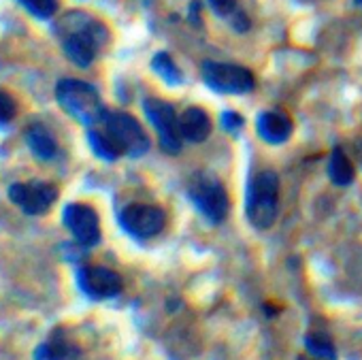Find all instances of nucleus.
Listing matches in <instances>:
<instances>
[{
    "label": "nucleus",
    "mask_w": 362,
    "mask_h": 360,
    "mask_svg": "<svg viewBox=\"0 0 362 360\" xmlns=\"http://www.w3.org/2000/svg\"><path fill=\"white\" fill-rule=\"evenodd\" d=\"M56 33L60 35L66 58L81 69H88L94 62L98 50L105 45L109 37L107 28L100 22L81 11L66 13L56 24Z\"/></svg>",
    "instance_id": "nucleus-1"
},
{
    "label": "nucleus",
    "mask_w": 362,
    "mask_h": 360,
    "mask_svg": "<svg viewBox=\"0 0 362 360\" xmlns=\"http://www.w3.org/2000/svg\"><path fill=\"white\" fill-rule=\"evenodd\" d=\"M56 98L60 107L77 122L86 126H94L103 120L105 107L98 90L81 79H62L56 86Z\"/></svg>",
    "instance_id": "nucleus-2"
},
{
    "label": "nucleus",
    "mask_w": 362,
    "mask_h": 360,
    "mask_svg": "<svg viewBox=\"0 0 362 360\" xmlns=\"http://www.w3.org/2000/svg\"><path fill=\"white\" fill-rule=\"evenodd\" d=\"M277 194H279V177L275 170H260L250 184L245 214L254 228L267 231L277 220Z\"/></svg>",
    "instance_id": "nucleus-3"
},
{
    "label": "nucleus",
    "mask_w": 362,
    "mask_h": 360,
    "mask_svg": "<svg viewBox=\"0 0 362 360\" xmlns=\"http://www.w3.org/2000/svg\"><path fill=\"white\" fill-rule=\"evenodd\" d=\"M188 197L197 209L214 224H220L228 216V192L220 179L207 170H197L188 182Z\"/></svg>",
    "instance_id": "nucleus-4"
},
{
    "label": "nucleus",
    "mask_w": 362,
    "mask_h": 360,
    "mask_svg": "<svg viewBox=\"0 0 362 360\" xmlns=\"http://www.w3.org/2000/svg\"><path fill=\"white\" fill-rule=\"evenodd\" d=\"M103 128L111 134V139L119 145V149L126 156L139 158L143 153H147L149 149V137L143 130V126L124 111H105L103 120H100Z\"/></svg>",
    "instance_id": "nucleus-5"
},
{
    "label": "nucleus",
    "mask_w": 362,
    "mask_h": 360,
    "mask_svg": "<svg viewBox=\"0 0 362 360\" xmlns=\"http://www.w3.org/2000/svg\"><path fill=\"white\" fill-rule=\"evenodd\" d=\"M203 81L220 94H247L254 90L256 81L252 71L239 64H224L207 60L203 62Z\"/></svg>",
    "instance_id": "nucleus-6"
},
{
    "label": "nucleus",
    "mask_w": 362,
    "mask_h": 360,
    "mask_svg": "<svg viewBox=\"0 0 362 360\" xmlns=\"http://www.w3.org/2000/svg\"><path fill=\"white\" fill-rule=\"evenodd\" d=\"M143 111L151 126L158 132V141L164 153H179L181 151V132H179V117L175 115V107L160 98H145Z\"/></svg>",
    "instance_id": "nucleus-7"
},
{
    "label": "nucleus",
    "mask_w": 362,
    "mask_h": 360,
    "mask_svg": "<svg viewBox=\"0 0 362 360\" xmlns=\"http://www.w3.org/2000/svg\"><path fill=\"white\" fill-rule=\"evenodd\" d=\"M119 224L128 235L136 239H149L156 237L166 226V216L156 205L134 203L119 214Z\"/></svg>",
    "instance_id": "nucleus-8"
},
{
    "label": "nucleus",
    "mask_w": 362,
    "mask_h": 360,
    "mask_svg": "<svg viewBox=\"0 0 362 360\" xmlns=\"http://www.w3.org/2000/svg\"><path fill=\"white\" fill-rule=\"evenodd\" d=\"M62 220L79 245L94 248L100 241V220H98V214L90 205H83V203L66 205Z\"/></svg>",
    "instance_id": "nucleus-9"
},
{
    "label": "nucleus",
    "mask_w": 362,
    "mask_h": 360,
    "mask_svg": "<svg viewBox=\"0 0 362 360\" xmlns=\"http://www.w3.org/2000/svg\"><path fill=\"white\" fill-rule=\"evenodd\" d=\"M77 284L81 292L94 301L113 298L122 292V277L113 269L98 267V265L81 267L77 273Z\"/></svg>",
    "instance_id": "nucleus-10"
},
{
    "label": "nucleus",
    "mask_w": 362,
    "mask_h": 360,
    "mask_svg": "<svg viewBox=\"0 0 362 360\" xmlns=\"http://www.w3.org/2000/svg\"><path fill=\"white\" fill-rule=\"evenodd\" d=\"M9 199L28 216H43L58 199V188L52 184H13L9 188Z\"/></svg>",
    "instance_id": "nucleus-11"
},
{
    "label": "nucleus",
    "mask_w": 362,
    "mask_h": 360,
    "mask_svg": "<svg viewBox=\"0 0 362 360\" xmlns=\"http://www.w3.org/2000/svg\"><path fill=\"white\" fill-rule=\"evenodd\" d=\"M258 134L273 145L286 143L292 134V120L281 111H264L256 120Z\"/></svg>",
    "instance_id": "nucleus-12"
},
{
    "label": "nucleus",
    "mask_w": 362,
    "mask_h": 360,
    "mask_svg": "<svg viewBox=\"0 0 362 360\" xmlns=\"http://www.w3.org/2000/svg\"><path fill=\"white\" fill-rule=\"evenodd\" d=\"M179 132L190 143H203L211 134V120L201 107H188L179 117Z\"/></svg>",
    "instance_id": "nucleus-13"
},
{
    "label": "nucleus",
    "mask_w": 362,
    "mask_h": 360,
    "mask_svg": "<svg viewBox=\"0 0 362 360\" xmlns=\"http://www.w3.org/2000/svg\"><path fill=\"white\" fill-rule=\"evenodd\" d=\"M26 143L33 149V153L41 160H52L58 153L56 137L41 124H35L26 130Z\"/></svg>",
    "instance_id": "nucleus-14"
},
{
    "label": "nucleus",
    "mask_w": 362,
    "mask_h": 360,
    "mask_svg": "<svg viewBox=\"0 0 362 360\" xmlns=\"http://www.w3.org/2000/svg\"><path fill=\"white\" fill-rule=\"evenodd\" d=\"M354 164L349 162V158L343 153L341 147H334L328 160V177L334 186H349L354 182Z\"/></svg>",
    "instance_id": "nucleus-15"
},
{
    "label": "nucleus",
    "mask_w": 362,
    "mask_h": 360,
    "mask_svg": "<svg viewBox=\"0 0 362 360\" xmlns=\"http://www.w3.org/2000/svg\"><path fill=\"white\" fill-rule=\"evenodd\" d=\"M88 141H90L92 151H94L98 158L107 160V162H113V160H117V158L124 153V151L119 149V145L111 139V134H109L105 128H90V130H88Z\"/></svg>",
    "instance_id": "nucleus-16"
},
{
    "label": "nucleus",
    "mask_w": 362,
    "mask_h": 360,
    "mask_svg": "<svg viewBox=\"0 0 362 360\" xmlns=\"http://www.w3.org/2000/svg\"><path fill=\"white\" fill-rule=\"evenodd\" d=\"M75 354H77V349L62 335H54L49 341H45L37 347L35 360H71Z\"/></svg>",
    "instance_id": "nucleus-17"
},
{
    "label": "nucleus",
    "mask_w": 362,
    "mask_h": 360,
    "mask_svg": "<svg viewBox=\"0 0 362 360\" xmlns=\"http://www.w3.org/2000/svg\"><path fill=\"white\" fill-rule=\"evenodd\" d=\"M151 69L168 83V86H179L184 81V73L179 71V66L173 62V58L166 52H160L151 58Z\"/></svg>",
    "instance_id": "nucleus-18"
},
{
    "label": "nucleus",
    "mask_w": 362,
    "mask_h": 360,
    "mask_svg": "<svg viewBox=\"0 0 362 360\" xmlns=\"http://www.w3.org/2000/svg\"><path fill=\"white\" fill-rule=\"evenodd\" d=\"M305 347H307V352L309 354H313V356H317V358H322V360H334V345H332V341L326 337V335H322V332H311V335H307L305 337Z\"/></svg>",
    "instance_id": "nucleus-19"
},
{
    "label": "nucleus",
    "mask_w": 362,
    "mask_h": 360,
    "mask_svg": "<svg viewBox=\"0 0 362 360\" xmlns=\"http://www.w3.org/2000/svg\"><path fill=\"white\" fill-rule=\"evenodd\" d=\"M20 3L26 7L28 13H33L39 20H49L56 16V11L60 9L58 0H20Z\"/></svg>",
    "instance_id": "nucleus-20"
},
{
    "label": "nucleus",
    "mask_w": 362,
    "mask_h": 360,
    "mask_svg": "<svg viewBox=\"0 0 362 360\" xmlns=\"http://www.w3.org/2000/svg\"><path fill=\"white\" fill-rule=\"evenodd\" d=\"M18 115V103L11 94L0 90V126H7Z\"/></svg>",
    "instance_id": "nucleus-21"
},
{
    "label": "nucleus",
    "mask_w": 362,
    "mask_h": 360,
    "mask_svg": "<svg viewBox=\"0 0 362 360\" xmlns=\"http://www.w3.org/2000/svg\"><path fill=\"white\" fill-rule=\"evenodd\" d=\"M207 3H209L211 11H214L216 16L224 18V20H230V18L241 9L237 0H207Z\"/></svg>",
    "instance_id": "nucleus-22"
},
{
    "label": "nucleus",
    "mask_w": 362,
    "mask_h": 360,
    "mask_svg": "<svg viewBox=\"0 0 362 360\" xmlns=\"http://www.w3.org/2000/svg\"><path fill=\"white\" fill-rule=\"evenodd\" d=\"M222 126H224V130L237 134L243 128V117L239 113H235V111H224L222 113Z\"/></svg>",
    "instance_id": "nucleus-23"
},
{
    "label": "nucleus",
    "mask_w": 362,
    "mask_h": 360,
    "mask_svg": "<svg viewBox=\"0 0 362 360\" xmlns=\"http://www.w3.org/2000/svg\"><path fill=\"white\" fill-rule=\"evenodd\" d=\"M228 22H230V26H233L237 33H247V30H250V26H252V22H250V18L243 13V9H239V11H237Z\"/></svg>",
    "instance_id": "nucleus-24"
},
{
    "label": "nucleus",
    "mask_w": 362,
    "mask_h": 360,
    "mask_svg": "<svg viewBox=\"0 0 362 360\" xmlns=\"http://www.w3.org/2000/svg\"><path fill=\"white\" fill-rule=\"evenodd\" d=\"M356 5H358V7L362 9V0H356Z\"/></svg>",
    "instance_id": "nucleus-25"
}]
</instances>
